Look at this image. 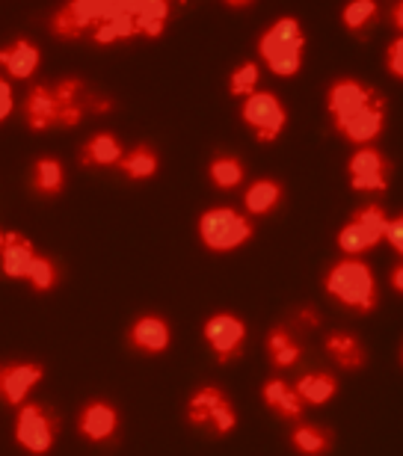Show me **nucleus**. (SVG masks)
I'll return each mask as SVG.
<instances>
[{"mask_svg": "<svg viewBox=\"0 0 403 456\" xmlns=\"http://www.w3.org/2000/svg\"><path fill=\"white\" fill-rule=\"evenodd\" d=\"M45 377V368L39 362H9L0 370V395L9 406L21 409L27 403V395L39 386Z\"/></svg>", "mask_w": 403, "mask_h": 456, "instance_id": "nucleus-12", "label": "nucleus"}, {"mask_svg": "<svg viewBox=\"0 0 403 456\" xmlns=\"http://www.w3.org/2000/svg\"><path fill=\"white\" fill-rule=\"evenodd\" d=\"M15 110V95H12V84H9V77L0 80V118H6L12 116Z\"/></svg>", "mask_w": 403, "mask_h": 456, "instance_id": "nucleus-37", "label": "nucleus"}, {"mask_svg": "<svg viewBox=\"0 0 403 456\" xmlns=\"http://www.w3.org/2000/svg\"><path fill=\"white\" fill-rule=\"evenodd\" d=\"M386 243H391V249H395L400 258H403V214L391 220L389 234H386Z\"/></svg>", "mask_w": 403, "mask_h": 456, "instance_id": "nucleus-38", "label": "nucleus"}, {"mask_svg": "<svg viewBox=\"0 0 403 456\" xmlns=\"http://www.w3.org/2000/svg\"><path fill=\"white\" fill-rule=\"evenodd\" d=\"M208 175L217 190H234L243 181V163L234 154H217L208 167Z\"/></svg>", "mask_w": 403, "mask_h": 456, "instance_id": "nucleus-31", "label": "nucleus"}, {"mask_svg": "<svg viewBox=\"0 0 403 456\" xmlns=\"http://www.w3.org/2000/svg\"><path fill=\"white\" fill-rule=\"evenodd\" d=\"M60 433V418L42 403H24L15 415V442L33 456H45Z\"/></svg>", "mask_w": 403, "mask_h": 456, "instance_id": "nucleus-7", "label": "nucleus"}, {"mask_svg": "<svg viewBox=\"0 0 403 456\" xmlns=\"http://www.w3.org/2000/svg\"><path fill=\"white\" fill-rule=\"evenodd\" d=\"M187 424L217 436H228L237 427V412L228 395L217 386H199L187 400Z\"/></svg>", "mask_w": 403, "mask_h": 456, "instance_id": "nucleus-6", "label": "nucleus"}, {"mask_svg": "<svg viewBox=\"0 0 403 456\" xmlns=\"http://www.w3.org/2000/svg\"><path fill=\"white\" fill-rule=\"evenodd\" d=\"M36 246L30 237L18 232H4L0 234V264H4V276L9 279H27L30 267L36 261Z\"/></svg>", "mask_w": 403, "mask_h": 456, "instance_id": "nucleus-16", "label": "nucleus"}, {"mask_svg": "<svg viewBox=\"0 0 403 456\" xmlns=\"http://www.w3.org/2000/svg\"><path fill=\"white\" fill-rule=\"evenodd\" d=\"M389 281H391V290H395V294H400V297H403V261H400V264H395V270L389 273Z\"/></svg>", "mask_w": 403, "mask_h": 456, "instance_id": "nucleus-39", "label": "nucleus"}, {"mask_svg": "<svg viewBox=\"0 0 403 456\" xmlns=\"http://www.w3.org/2000/svg\"><path fill=\"white\" fill-rule=\"evenodd\" d=\"M264 350H267V359L273 368H279V370L294 368V364L302 359V344H300L297 330L291 326V321L273 326L267 332V338H264Z\"/></svg>", "mask_w": 403, "mask_h": 456, "instance_id": "nucleus-18", "label": "nucleus"}, {"mask_svg": "<svg viewBox=\"0 0 403 456\" xmlns=\"http://www.w3.org/2000/svg\"><path fill=\"white\" fill-rule=\"evenodd\" d=\"M241 118L259 142H276L288 125V110L282 107L279 95L259 89L255 95L241 102Z\"/></svg>", "mask_w": 403, "mask_h": 456, "instance_id": "nucleus-8", "label": "nucleus"}, {"mask_svg": "<svg viewBox=\"0 0 403 456\" xmlns=\"http://www.w3.org/2000/svg\"><path fill=\"white\" fill-rule=\"evenodd\" d=\"M261 400L264 406L273 409L279 418H288V421H302V412H306V400L300 397V391L294 382H285L282 377H270L261 386Z\"/></svg>", "mask_w": 403, "mask_h": 456, "instance_id": "nucleus-17", "label": "nucleus"}, {"mask_svg": "<svg viewBox=\"0 0 403 456\" xmlns=\"http://www.w3.org/2000/svg\"><path fill=\"white\" fill-rule=\"evenodd\" d=\"M324 290L338 305L350 308L356 314H374L380 305V288L374 270L362 258H341L329 267Z\"/></svg>", "mask_w": 403, "mask_h": 456, "instance_id": "nucleus-1", "label": "nucleus"}, {"mask_svg": "<svg viewBox=\"0 0 403 456\" xmlns=\"http://www.w3.org/2000/svg\"><path fill=\"white\" fill-rule=\"evenodd\" d=\"M391 24H395L400 30V36H403V0H400V4H395V9H391Z\"/></svg>", "mask_w": 403, "mask_h": 456, "instance_id": "nucleus-40", "label": "nucleus"}, {"mask_svg": "<svg viewBox=\"0 0 403 456\" xmlns=\"http://www.w3.org/2000/svg\"><path fill=\"white\" fill-rule=\"evenodd\" d=\"M374 18H377V4H374V0H353V4H347L341 12L344 27L353 33H359L362 27H368Z\"/></svg>", "mask_w": 403, "mask_h": 456, "instance_id": "nucleus-33", "label": "nucleus"}, {"mask_svg": "<svg viewBox=\"0 0 403 456\" xmlns=\"http://www.w3.org/2000/svg\"><path fill=\"white\" fill-rule=\"evenodd\" d=\"M389 225H391V216L382 211V205L371 202L350 216V223L338 232L335 243H338V249L344 252V258H359V255L371 252L374 246L386 240Z\"/></svg>", "mask_w": 403, "mask_h": 456, "instance_id": "nucleus-4", "label": "nucleus"}, {"mask_svg": "<svg viewBox=\"0 0 403 456\" xmlns=\"http://www.w3.org/2000/svg\"><path fill=\"white\" fill-rule=\"evenodd\" d=\"M377 95L380 93L374 86H365L353 77H341V80H335L326 93L329 116H333L335 125H341V122H347V118H353L356 113H362Z\"/></svg>", "mask_w": 403, "mask_h": 456, "instance_id": "nucleus-11", "label": "nucleus"}, {"mask_svg": "<svg viewBox=\"0 0 403 456\" xmlns=\"http://www.w3.org/2000/svg\"><path fill=\"white\" fill-rule=\"evenodd\" d=\"M33 184L45 196H57L66 187V169L57 158H39L33 163Z\"/></svg>", "mask_w": 403, "mask_h": 456, "instance_id": "nucleus-30", "label": "nucleus"}, {"mask_svg": "<svg viewBox=\"0 0 403 456\" xmlns=\"http://www.w3.org/2000/svg\"><path fill=\"white\" fill-rule=\"evenodd\" d=\"M291 326H294L297 332H315L324 326V317L317 314L315 305H300L294 312V317H291Z\"/></svg>", "mask_w": 403, "mask_h": 456, "instance_id": "nucleus-35", "label": "nucleus"}, {"mask_svg": "<svg viewBox=\"0 0 403 456\" xmlns=\"http://www.w3.org/2000/svg\"><path fill=\"white\" fill-rule=\"evenodd\" d=\"M199 240L205 243V249L210 252H234L243 243L252 240L255 225L250 220V214H241L228 205L208 208L196 223Z\"/></svg>", "mask_w": 403, "mask_h": 456, "instance_id": "nucleus-3", "label": "nucleus"}, {"mask_svg": "<svg viewBox=\"0 0 403 456\" xmlns=\"http://www.w3.org/2000/svg\"><path fill=\"white\" fill-rule=\"evenodd\" d=\"M119 169H122V175L125 178H131V181H145V178H154L158 175V169H160V158H158V151L152 149V145H134V149H127L125 151V158L122 163H119Z\"/></svg>", "mask_w": 403, "mask_h": 456, "instance_id": "nucleus-26", "label": "nucleus"}, {"mask_svg": "<svg viewBox=\"0 0 403 456\" xmlns=\"http://www.w3.org/2000/svg\"><path fill=\"white\" fill-rule=\"evenodd\" d=\"M326 355L333 359L341 370H362L368 364V350L362 346V341L353 332H329L324 341Z\"/></svg>", "mask_w": 403, "mask_h": 456, "instance_id": "nucleus-21", "label": "nucleus"}, {"mask_svg": "<svg viewBox=\"0 0 403 456\" xmlns=\"http://www.w3.org/2000/svg\"><path fill=\"white\" fill-rule=\"evenodd\" d=\"M382 125H386V102H382V95H377L362 113H356L353 118H347V122L335 125V131L347 136L353 145L365 149V145H371L382 134Z\"/></svg>", "mask_w": 403, "mask_h": 456, "instance_id": "nucleus-14", "label": "nucleus"}, {"mask_svg": "<svg viewBox=\"0 0 403 456\" xmlns=\"http://www.w3.org/2000/svg\"><path fill=\"white\" fill-rule=\"evenodd\" d=\"M294 386L300 391V397L306 400V406H324L335 397L338 379H335V373L317 370V373H306V377H300Z\"/></svg>", "mask_w": 403, "mask_h": 456, "instance_id": "nucleus-27", "label": "nucleus"}, {"mask_svg": "<svg viewBox=\"0 0 403 456\" xmlns=\"http://www.w3.org/2000/svg\"><path fill=\"white\" fill-rule=\"evenodd\" d=\"M53 95L60 102V127H78L80 118L86 116V95L89 89L84 86V80L66 77L53 86Z\"/></svg>", "mask_w": 403, "mask_h": 456, "instance_id": "nucleus-22", "label": "nucleus"}, {"mask_svg": "<svg viewBox=\"0 0 403 456\" xmlns=\"http://www.w3.org/2000/svg\"><path fill=\"white\" fill-rule=\"evenodd\" d=\"M386 69H389V75H395L398 80H403V36H398V39L389 45Z\"/></svg>", "mask_w": 403, "mask_h": 456, "instance_id": "nucleus-36", "label": "nucleus"}, {"mask_svg": "<svg viewBox=\"0 0 403 456\" xmlns=\"http://www.w3.org/2000/svg\"><path fill=\"white\" fill-rule=\"evenodd\" d=\"M33 290H39V294H48V290L57 285V264H53L48 255H36L33 267H30V276H27Z\"/></svg>", "mask_w": 403, "mask_h": 456, "instance_id": "nucleus-34", "label": "nucleus"}, {"mask_svg": "<svg viewBox=\"0 0 403 456\" xmlns=\"http://www.w3.org/2000/svg\"><path fill=\"white\" fill-rule=\"evenodd\" d=\"M259 53L276 77H297L302 71V53H306V33L297 18H279L259 39Z\"/></svg>", "mask_w": 403, "mask_h": 456, "instance_id": "nucleus-2", "label": "nucleus"}, {"mask_svg": "<svg viewBox=\"0 0 403 456\" xmlns=\"http://www.w3.org/2000/svg\"><path fill=\"white\" fill-rule=\"evenodd\" d=\"M131 12L136 18V27H140V36H149V39L163 36L169 4H163V0H154V4H131Z\"/></svg>", "mask_w": 403, "mask_h": 456, "instance_id": "nucleus-29", "label": "nucleus"}, {"mask_svg": "<svg viewBox=\"0 0 403 456\" xmlns=\"http://www.w3.org/2000/svg\"><path fill=\"white\" fill-rule=\"evenodd\" d=\"M122 158H125V145L119 142V136L101 131L89 136V142L78 154V163L80 167H119Z\"/></svg>", "mask_w": 403, "mask_h": 456, "instance_id": "nucleus-23", "label": "nucleus"}, {"mask_svg": "<svg viewBox=\"0 0 403 456\" xmlns=\"http://www.w3.org/2000/svg\"><path fill=\"white\" fill-rule=\"evenodd\" d=\"M24 116H27V127L36 134L48 131L51 125H60V102L53 95L51 86H30L24 102Z\"/></svg>", "mask_w": 403, "mask_h": 456, "instance_id": "nucleus-19", "label": "nucleus"}, {"mask_svg": "<svg viewBox=\"0 0 403 456\" xmlns=\"http://www.w3.org/2000/svg\"><path fill=\"white\" fill-rule=\"evenodd\" d=\"M291 448L302 456H326L333 451V433L326 427H317V424H308V421H297L294 430L288 436Z\"/></svg>", "mask_w": 403, "mask_h": 456, "instance_id": "nucleus-24", "label": "nucleus"}, {"mask_svg": "<svg viewBox=\"0 0 403 456\" xmlns=\"http://www.w3.org/2000/svg\"><path fill=\"white\" fill-rule=\"evenodd\" d=\"M259 62H241L234 71H232V77H228V93H232L234 98H250L259 93Z\"/></svg>", "mask_w": 403, "mask_h": 456, "instance_id": "nucleus-32", "label": "nucleus"}, {"mask_svg": "<svg viewBox=\"0 0 403 456\" xmlns=\"http://www.w3.org/2000/svg\"><path fill=\"white\" fill-rule=\"evenodd\" d=\"M78 433L93 444L110 442L119 433L116 406L107 403V400H89V403H84V409H80V415H78Z\"/></svg>", "mask_w": 403, "mask_h": 456, "instance_id": "nucleus-13", "label": "nucleus"}, {"mask_svg": "<svg viewBox=\"0 0 403 456\" xmlns=\"http://www.w3.org/2000/svg\"><path fill=\"white\" fill-rule=\"evenodd\" d=\"M400 362H403V346H400Z\"/></svg>", "mask_w": 403, "mask_h": 456, "instance_id": "nucleus-41", "label": "nucleus"}, {"mask_svg": "<svg viewBox=\"0 0 403 456\" xmlns=\"http://www.w3.org/2000/svg\"><path fill=\"white\" fill-rule=\"evenodd\" d=\"M347 172H350L353 190H359V193H382V190L389 187L391 163L380 149L365 145V149L353 151L350 163H347Z\"/></svg>", "mask_w": 403, "mask_h": 456, "instance_id": "nucleus-10", "label": "nucleus"}, {"mask_svg": "<svg viewBox=\"0 0 403 456\" xmlns=\"http://www.w3.org/2000/svg\"><path fill=\"white\" fill-rule=\"evenodd\" d=\"M127 4H101V0H71L51 15V33L60 39H84V33H93L98 24L110 21L119 12H125Z\"/></svg>", "mask_w": 403, "mask_h": 456, "instance_id": "nucleus-5", "label": "nucleus"}, {"mask_svg": "<svg viewBox=\"0 0 403 456\" xmlns=\"http://www.w3.org/2000/svg\"><path fill=\"white\" fill-rule=\"evenodd\" d=\"M202 338L219 364H232L243 355L246 323L234 312H214L202 326Z\"/></svg>", "mask_w": 403, "mask_h": 456, "instance_id": "nucleus-9", "label": "nucleus"}, {"mask_svg": "<svg viewBox=\"0 0 403 456\" xmlns=\"http://www.w3.org/2000/svg\"><path fill=\"white\" fill-rule=\"evenodd\" d=\"M0 66H4L6 77L12 80H30L42 66V51L36 48L33 42L27 39H15L9 48L0 53Z\"/></svg>", "mask_w": 403, "mask_h": 456, "instance_id": "nucleus-20", "label": "nucleus"}, {"mask_svg": "<svg viewBox=\"0 0 403 456\" xmlns=\"http://www.w3.org/2000/svg\"><path fill=\"white\" fill-rule=\"evenodd\" d=\"M169 323L160 314H143L136 317L134 326L127 330V344L143 355H160L169 346Z\"/></svg>", "mask_w": 403, "mask_h": 456, "instance_id": "nucleus-15", "label": "nucleus"}, {"mask_svg": "<svg viewBox=\"0 0 403 456\" xmlns=\"http://www.w3.org/2000/svg\"><path fill=\"white\" fill-rule=\"evenodd\" d=\"M282 202V184L273 178H259L252 181L250 187H246L243 193V208L250 216H264L270 211H276Z\"/></svg>", "mask_w": 403, "mask_h": 456, "instance_id": "nucleus-25", "label": "nucleus"}, {"mask_svg": "<svg viewBox=\"0 0 403 456\" xmlns=\"http://www.w3.org/2000/svg\"><path fill=\"white\" fill-rule=\"evenodd\" d=\"M89 36H93V42H98V45H110L119 39H134V36H140V27H136L131 4L125 6V12H119L116 18H110V21L98 24Z\"/></svg>", "mask_w": 403, "mask_h": 456, "instance_id": "nucleus-28", "label": "nucleus"}]
</instances>
